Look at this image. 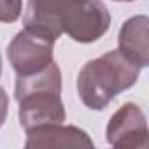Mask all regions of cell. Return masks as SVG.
Masks as SVG:
<instances>
[{"mask_svg":"<svg viewBox=\"0 0 149 149\" xmlns=\"http://www.w3.org/2000/svg\"><path fill=\"white\" fill-rule=\"evenodd\" d=\"M119 51L140 68L149 63V19L144 14L132 16L125 21L118 37Z\"/></svg>","mask_w":149,"mask_h":149,"instance_id":"7","label":"cell"},{"mask_svg":"<svg viewBox=\"0 0 149 149\" xmlns=\"http://www.w3.org/2000/svg\"><path fill=\"white\" fill-rule=\"evenodd\" d=\"M54 42L51 37H46L35 30L23 28L7 46V58L18 76L39 72L53 61Z\"/></svg>","mask_w":149,"mask_h":149,"instance_id":"4","label":"cell"},{"mask_svg":"<svg viewBox=\"0 0 149 149\" xmlns=\"http://www.w3.org/2000/svg\"><path fill=\"white\" fill-rule=\"evenodd\" d=\"M25 147H93V140L77 126L49 123L26 130Z\"/></svg>","mask_w":149,"mask_h":149,"instance_id":"6","label":"cell"},{"mask_svg":"<svg viewBox=\"0 0 149 149\" xmlns=\"http://www.w3.org/2000/svg\"><path fill=\"white\" fill-rule=\"evenodd\" d=\"M116 2H132V0H116Z\"/></svg>","mask_w":149,"mask_h":149,"instance_id":"10","label":"cell"},{"mask_svg":"<svg viewBox=\"0 0 149 149\" xmlns=\"http://www.w3.org/2000/svg\"><path fill=\"white\" fill-rule=\"evenodd\" d=\"M140 74V67L126 58L119 49L109 51L84 63L77 76V93L81 102L91 111H104L112 98L132 88Z\"/></svg>","mask_w":149,"mask_h":149,"instance_id":"2","label":"cell"},{"mask_svg":"<svg viewBox=\"0 0 149 149\" xmlns=\"http://www.w3.org/2000/svg\"><path fill=\"white\" fill-rule=\"evenodd\" d=\"M25 28L56 40L67 33L76 42H95L111 26V14L100 0H28Z\"/></svg>","mask_w":149,"mask_h":149,"instance_id":"1","label":"cell"},{"mask_svg":"<svg viewBox=\"0 0 149 149\" xmlns=\"http://www.w3.org/2000/svg\"><path fill=\"white\" fill-rule=\"evenodd\" d=\"M14 97L19 104V125L26 130L63 123L67 118L61 102V72L54 61L28 76H18Z\"/></svg>","mask_w":149,"mask_h":149,"instance_id":"3","label":"cell"},{"mask_svg":"<svg viewBox=\"0 0 149 149\" xmlns=\"http://www.w3.org/2000/svg\"><path fill=\"white\" fill-rule=\"evenodd\" d=\"M147 123L142 109L128 102L121 105L111 118L105 137L107 142L114 147H130V149H146L149 146L147 139Z\"/></svg>","mask_w":149,"mask_h":149,"instance_id":"5","label":"cell"},{"mask_svg":"<svg viewBox=\"0 0 149 149\" xmlns=\"http://www.w3.org/2000/svg\"><path fill=\"white\" fill-rule=\"evenodd\" d=\"M23 0H0V23H14L21 16Z\"/></svg>","mask_w":149,"mask_h":149,"instance_id":"8","label":"cell"},{"mask_svg":"<svg viewBox=\"0 0 149 149\" xmlns=\"http://www.w3.org/2000/svg\"><path fill=\"white\" fill-rule=\"evenodd\" d=\"M7 109H9V97H7L4 88H0V126H2L4 121H6Z\"/></svg>","mask_w":149,"mask_h":149,"instance_id":"9","label":"cell"},{"mask_svg":"<svg viewBox=\"0 0 149 149\" xmlns=\"http://www.w3.org/2000/svg\"><path fill=\"white\" fill-rule=\"evenodd\" d=\"M0 74H2V60H0Z\"/></svg>","mask_w":149,"mask_h":149,"instance_id":"11","label":"cell"}]
</instances>
